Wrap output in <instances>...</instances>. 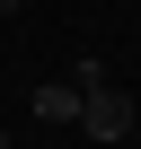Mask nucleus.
<instances>
[{"label":"nucleus","instance_id":"f257e3e1","mask_svg":"<svg viewBox=\"0 0 141 149\" xmlns=\"http://www.w3.org/2000/svg\"><path fill=\"white\" fill-rule=\"evenodd\" d=\"M132 123H141V114H132V97H123L115 79H97V88H88V105H80V132L115 149V140H132Z\"/></svg>","mask_w":141,"mask_h":149},{"label":"nucleus","instance_id":"f03ea898","mask_svg":"<svg viewBox=\"0 0 141 149\" xmlns=\"http://www.w3.org/2000/svg\"><path fill=\"white\" fill-rule=\"evenodd\" d=\"M80 105H88L80 79H44V88H35V123H80Z\"/></svg>","mask_w":141,"mask_h":149},{"label":"nucleus","instance_id":"20e7f679","mask_svg":"<svg viewBox=\"0 0 141 149\" xmlns=\"http://www.w3.org/2000/svg\"><path fill=\"white\" fill-rule=\"evenodd\" d=\"M132 149H141V123H132Z\"/></svg>","mask_w":141,"mask_h":149},{"label":"nucleus","instance_id":"7ed1b4c3","mask_svg":"<svg viewBox=\"0 0 141 149\" xmlns=\"http://www.w3.org/2000/svg\"><path fill=\"white\" fill-rule=\"evenodd\" d=\"M9 9H18V0H0V18H9Z\"/></svg>","mask_w":141,"mask_h":149}]
</instances>
